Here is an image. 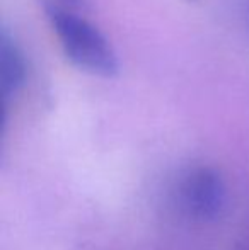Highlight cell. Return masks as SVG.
<instances>
[{
    "label": "cell",
    "instance_id": "cell-4",
    "mask_svg": "<svg viewBox=\"0 0 249 250\" xmlns=\"http://www.w3.org/2000/svg\"><path fill=\"white\" fill-rule=\"evenodd\" d=\"M62 2L68 7H79L80 3H82V0H62Z\"/></svg>",
    "mask_w": 249,
    "mask_h": 250
},
{
    "label": "cell",
    "instance_id": "cell-1",
    "mask_svg": "<svg viewBox=\"0 0 249 250\" xmlns=\"http://www.w3.org/2000/svg\"><path fill=\"white\" fill-rule=\"evenodd\" d=\"M43 9L63 55L73 66L103 79L120 73V60L113 44L92 22L73 12L72 7L53 0H45Z\"/></svg>",
    "mask_w": 249,
    "mask_h": 250
},
{
    "label": "cell",
    "instance_id": "cell-2",
    "mask_svg": "<svg viewBox=\"0 0 249 250\" xmlns=\"http://www.w3.org/2000/svg\"><path fill=\"white\" fill-rule=\"evenodd\" d=\"M178 196L183 209L200 221H212L226 208L227 188L222 174L208 165L195 167L181 179Z\"/></svg>",
    "mask_w": 249,
    "mask_h": 250
},
{
    "label": "cell",
    "instance_id": "cell-3",
    "mask_svg": "<svg viewBox=\"0 0 249 250\" xmlns=\"http://www.w3.org/2000/svg\"><path fill=\"white\" fill-rule=\"evenodd\" d=\"M27 79V60L16 36L3 27L0 33V94L3 102L12 99Z\"/></svg>",
    "mask_w": 249,
    "mask_h": 250
}]
</instances>
